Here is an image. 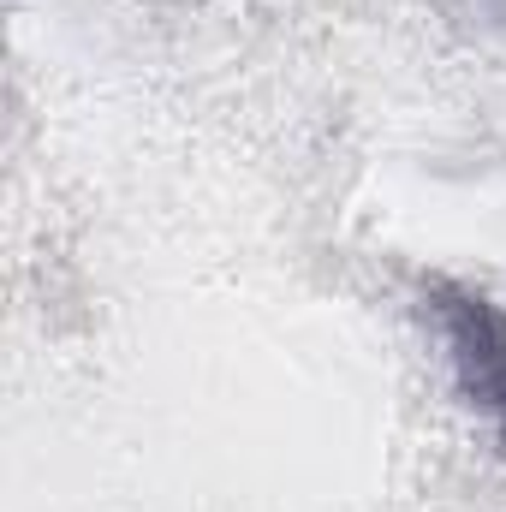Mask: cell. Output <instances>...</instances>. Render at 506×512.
<instances>
[{
  "label": "cell",
  "instance_id": "6da1fadb",
  "mask_svg": "<svg viewBox=\"0 0 506 512\" xmlns=\"http://www.w3.org/2000/svg\"><path fill=\"white\" fill-rule=\"evenodd\" d=\"M417 310L441 340V358L453 370L459 399L506 447V304L489 298L483 286H471V280L423 274L417 280Z\"/></svg>",
  "mask_w": 506,
  "mask_h": 512
}]
</instances>
